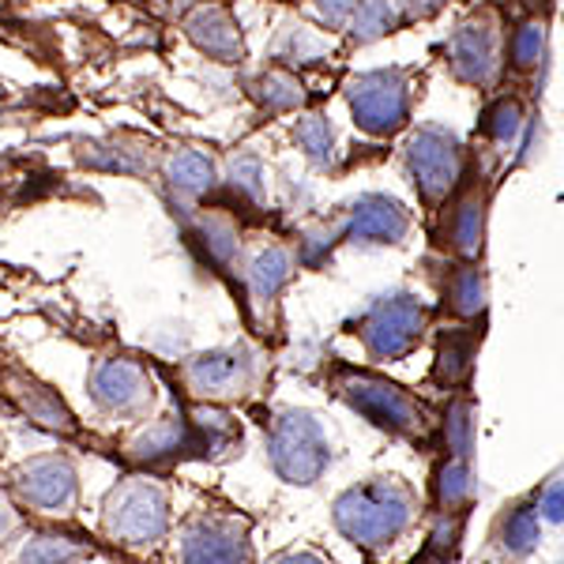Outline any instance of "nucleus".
I'll use <instances>...</instances> for the list:
<instances>
[{
    "mask_svg": "<svg viewBox=\"0 0 564 564\" xmlns=\"http://www.w3.org/2000/svg\"><path fill=\"white\" fill-rule=\"evenodd\" d=\"M290 275H294V260H290V252L279 249V245L260 249L257 257L249 260V268H245V282H249V294L257 297V302H275L282 294V286L290 282Z\"/></svg>",
    "mask_w": 564,
    "mask_h": 564,
    "instance_id": "aec40b11",
    "label": "nucleus"
},
{
    "mask_svg": "<svg viewBox=\"0 0 564 564\" xmlns=\"http://www.w3.org/2000/svg\"><path fill=\"white\" fill-rule=\"evenodd\" d=\"M470 497H475V475H470L467 459L452 456L436 470V500L444 512H459L463 505H470Z\"/></svg>",
    "mask_w": 564,
    "mask_h": 564,
    "instance_id": "cd10ccee",
    "label": "nucleus"
},
{
    "mask_svg": "<svg viewBox=\"0 0 564 564\" xmlns=\"http://www.w3.org/2000/svg\"><path fill=\"white\" fill-rule=\"evenodd\" d=\"M181 31H185V39L193 42L207 61H215V65H238V61H245L241 26L234 20L230 8L218 4V0L196 4L193 12L181 20Z\"/></svg>",
    "mask_w": 564,
    "mask_h": 564,
    "instance_id": "4468645a",
    "label": "nucleus"
},
{
    "mask_svg": "<svg viewBox=\"0 0 564 564\" xmlns=\"http://www.w3.org/2000/svg\"><path fill=\"white\" fill-rule=\"evenodd\" d=\"M294 143L302 148L305 162L316 170H332L335 166V124L332 117L313 109V113H302V121L294 124Z\"/></svg>",
    "mask_w": 564,
    "mask_h": 564,
    "instance_id": "4be33fe9",
    "label": "nucleus"
},
{
    "mask_svg": "<svg viewBox=\"0 0 564 564\" xmlns=\"http://www.w3.org/2000/svg\"><path fill=\"white\" fill-rule=\"evenodd\" d=\"M470 361H475V335H444L441 350H436V380L448 388L459 384V380H467Z\"/></svg>",
    "mask_w": 564,
    "mask_h": 564,
    "instance_id": "bb28decb",
    "label": "nucleus"
},
{
    "mask_svg": "<svg viewBox=\"0 0 564 564\" xmlns=\"http://www.w3.org/2000/svg\"><path fill=\"white\" fill-rule=\"evenodd\" d=\"M129 456H132V463H140V467H162V463L199 456L193 417L170 414V417H159V422L143 425V430L132 436Z\"/></svg>",
    "mask_w": 564,
    "mask_h": 564,
    "instance_id": "2eb2a0df",
    "label": "nucleus"
},
{
    "mask_svg": "<svg viewBox=\"0 0 564 564\" xmlns=\"http://www.w3.org/2000/svg\"><path fill=\"white\" fill-rule=\"evenodd\" d=\"M102 527L113 542L143 550L170 527V494L154 478H124L106 494Z\"/></svg>",
    "mask_w": 564,
    "mask_h": 564,
    "instance_id": "7ed1b4c3",
    "label": "nucleus"
},
{
    "mask_svg": "<svg viewBox=\"0 0 564 564\" xmlns=\"http://www.w3.org/2000/svg\"><path fill=\"white\" fill-rule=\"evenodd\" d=\"M481 234H486V204L478 196L459 199L448 218V245L459 257H478Z\"/></svg>",
    "mask_w": 564,
    "mask_h": 564,
    "instance_id": "b1692460",
    "label": "nucleus"
},
{
    "mask_svg": "<svg viewBox=\"0 0 564 564\" xmlns=\"http://www.w3.org/2000/svg\"><path fill=\"white\" fill-rule=\"evenodd\" d=\"M87 553V545L68 534H31L15 553V564H79Z\"/></svg>",
    "mask_w": 564,
    "mask_h": 564,
    "instance_id": "393cba45",
    "label": "nucleus"
},
{
    "mask_svg": "<svg viewBox=\"0 0 564 564\" xmlns=\"http://www.w3.org/2000/svg\"><path fill=\"white\" fill-rule=\"evenodd\" d=\"M539 512H542L550 523H561V520H564V481H553V486L545 489Z\"/></svg>",
    "mask_w": 564,
    "mask_h": 564,
    "instance_id": "e433bc0d",
    "label": "nucleus"
},
{
    "mask_svg": "<svg viewBox=\"0 0 564 564\" xmlns=\"http://www.w3.org/2000/svg\"><path fill=\"white\" fill-rule=\"evenodd\" d=\"M448 68L452 76L470 87H489L500 68V31L494 15H470L452 31L448 45Z\"/></svg>",
    "mask_w": 564,
    "mask_h": 564,
    "instance_id": "9b49d317",
    "label": "nucleus"
},
{
    "mask_svg": "<svg viewBox=\"0 0 564 564\" xmlns=\"http://www.w3.org/2000/svg\"><path fill=\"white\" fill-rule=\"evenodd\" d=\"M15 527H20V512L12 508V500L0 494V542H8V534H12Z\"/></svg>",
    "mask_w": 564,
    "mask_h": 564,
    "instance_id": "58836bf2",
    "label": "nucleus"
},
{
    "mask_svg": "<svg viewBox=\"0 0 564 564\" xmlns=\"http://www.w3.org/2000/svg\"><path fill=\"white\" fill-rule=\"evenodd\" d=\"M448 305L456 308V316L470 321L486 308V275L478 268H459L448 282Z\"/></svg>",
    "mask_w": 564,
    "mask_h": 564,
    "instance_id": "c756f323",
    "label": "nucleus"
},
{
    "mask_svg": "<svg viewBox=\"0 0 564 564\" xmlns=\"http://www.w3.org/2000/svg\"><path fill=\"white\" fill-rule=\"evenodd\" d=\"M12 395L34 425H42V430H50V433H76V417L68 414L65 399L53 388L39 384V380H26V377H12Z\"/></svg>",
    "mask_w": 564,
    "mask_h": 564,
    "instance_id": "a211bd4d",
    "label": "nucleus"
},
{
    "mask_svg": "<svg viewBox=\"0 0 564 564\" xmlns=\"http://www.w3.org/2000/svg\"><path fill=\"white\" fill-rule=\"evenodd\" d=\"M308 4L316 8V15H321L324 26H347L358 0H308Z\"/></svg>",
    "mask_w": 564,
    "mask_h": 564,
    "instance_id": "c9c22d12",
    "label": "nucleus"
},
{
    "mask_svg": "<svg viewBox=\"0 0 564 564\" xmlns=\"http://www.w3.org/2000/svg\"><path fill=\"white\" fill-rule=\"evenodd\" d=\"M361 343L377 361L406 358L425 335V305L406 290L384 294L366 305L361 313Z\"/></svg>",
    "mask_w": 564,
    "mask_h": 564,
    "instance_id": "423d86ee",
    "label": "nucleus"
},
{
    "mask_svg": "<svg viewBox=\"0 0 564 564\" xmlns=\"http://www.w3.org/2000/svg\"><path fill=\"white\" fill-rule=\"evenodd\" d=\"M12 494L23 500L26 508H39L50 516H68L79 500V475L76 463L68 456H34L26 459L12 478Z\"/></svg>",
    "mask_w": 564,
    "mask_h": 564,
    "instance_id": "1a4fd4ad",
    "label": "nucleus"
},
{
    "mask_svg": "<svg viewBox=\"0 0 564 564\" xmlns=\"http://www.w3.org/2000/svg\"><path fill=\"white\" fill-rule=\"evenodd\" d=\"M257 361L245 347H218L185 361L181 380L196 399H238L252 388Z\"/></svg>",
    "mask_w": 564,
    "mask_h": 564,
    "instance_id": "9d476101",
    "label": "nucleus"
},
{
    "mask_svg": "<svg viewBox=\"0 0 564 564\" xmlns=\"http://www.w3.org/2000/svg\"><path fill=\"white\" fill-rule=\"evenodd\" d=\"M339 230L350 245H403L411 234V212L395 196L366 193L343 212Z\"/></svg>",
    "mask_w": 564,
    "mask_h": 564,
    "instance_id": "ddd939ff",
    "label": "nucleus"
},
{
    "mask_svg": "<svg viewBox=\"0 0 564 564\" xmlns=\"http://www.w3.org/2000/svg\"><path fill=\"white\" fill-rule=\"evenodd\" d=\"M475 403L470 399H456L444 414V441H448V452L456 459H470L475 452Z\"/></svg>",
    "mask_w": 564,
    "mask_h": 564,
    "instance_id": "7c9ffc66",
    "label": "nucleus"
},
{
    "mask_svg": "<svg viewBox=\"0 0 564 564\" xmlns=\"http://www.w3.org/2000/svg\"><path fill=\"white\" fill-rule=\"evenodd\" d=\"M545 50V23L531 20L512 34V65L516 68H534L542 61Z\"/></svg>",
    "mask_w": 564,
    "mask_h": 564,
    "instance_id": "f704fd0d",
    "label": "nucleus"
},
{
    "mask_svg": "<svg viewBox=\"0 0 564 564\" xmlns=\"http://www.w3.org/2000/svg\"><path fill=\"white\" fill-rule=\"evenodd\" d=\"M523 106L516 102V98H500V102L489 106L486 121H481V129H486V135L494 143H500V148H512L516 140H520L523 132Z\"/></svg>",
    "mask_w": 564,
    "mask_h": 564,
    "instance_id": "2f4dec72",
    "label": "nucleus"
},
{
    "mask_svg": "<svg viewBox=\"0 0 564 564\" xmlns=\"http://www.w3.org/2000/svg\"><path fill=\"white\" fill-rule=\"evenodd\" d=\"M414 494L399 478H372L339 494L332 516L339 534L361 550H388L414 523Z\"/></svg>",
    "mask_w": 564,
    "mask_h": 564,
    "instance_id": "f257e3e1",
    "label": "nucleus"
},
{
    "mask_svg": "<svg viewBox=\"0 0 564 564\" xmlns=\"http://www.w3.org/2000/svg\"><path fill=\"white\" fill-rule=\"evenodd\" d=\"M87 395L102 414L143 417L154 403L151 372L132 358H102L87 377Z\"/></svg>",
    "mask_w": 564,
    "mask_h": 564,
    "instance_id": "6e6552de",
    "label": "nucleus"
},
{
    "mask_svg": "<svg viewBox=\"0 0 564 564\" xmlns=\"http://www.w3.org/2000/svg\"><path fill=\"white\" fill-rule=\"evenodd\" d=\"M339 399L350 406L354 414H361L366 422L380 425V430H388L395 436L425 433L422 403L384 377H372V372H343Z\"/></svg>",
    "mask_w": 564,
    "mask_h": 564,
    "instance_id": "39448f33",
    "label": "nucleus"
},
{
    "mask_svg": "<svg viewBox=\"0 0 564 564\" xmlns=\"http://www.w3.org/2000/svg\"><path fill=\"white\" fill-rule=\"evenodd\" d=\"M159 174H162V181H166L170 196L185 199V204H193V199H204L218 185L215 159L207 151H199V148H174V151H166Z\"/></svg>",
    "mask_w": 564,
    "mask_h": 564,
    "instance_id": "dca6fc26",
    "label": "nucleus"
},
{
    "mask_svg": "<svg viewBox=\"0 0 564 564\" xmlns=\"http://www.w3.org/2000/svg\"><path fill=\"white\" fill-rule=\"evenodd\" d=\"M425 564H430V561H425Z\"/></svg>",
    "mask_w": 564,
    "mask_h": 564,
    "instance_id": "a19ab883",
    "label": "nucleus"
},
{
    "mask_svg": "<svg viewBox=\"0 0 564 564\" xmlns=\"http://www.w3.org/2000/svg\"><path fill=\"white\" fill-rule=\"evenodd\" d=\"M339 241H343L339 223H335V226H313V230L302 234V249H297V257H302L305 268H321V263L335 252V245H339Z\"/></svg>",
    "mask_w": 564,
    "mask_h": 564,
    "instance_id": "72a5a7b5",
    "label": "nucleus"
},
{
    "mask_svg": "<svg viewBox=\"0 0 564 564\" xmlns=\"http://www.w3.org/2000/svg\"><path fill=\"white\" fill-rule=\"evenodd\" d=\"M332 57V42L324 39L316 26L308 23H286L275 39V61L286 68H302V65H321Z\"/></svg>",
    "mask_w": 564,
    "mask_h": 564,
    "instance_id": "412c9836",
    "label": "nucleus"
},
{
    "mask_svg": "<svg viewBox=\"0 0 564 564\" xmlns=\"http://www.w3.org/2000/svg\"><path fill=\"white\" fill-rule=\"evenodd\" d=\"M271 564H332V561H324L321 553H308V550H290V553H279Z\"/></svg>",
    "mask_w": 564,
    "mask_h": 564,
    "instance_id": "ea45409f",
    "label": "nucleus"
},
{
    "mask_svg": "<svg viewBox=\"0 0 564 564\" xmlns=\"http://www.w3.org/2000/svg\"><path fill=\"white\" fill-rule=\"evenodd\" d=\"M226 185H230V193L241 199V204H263V162L257 154L241 151L230 159V166H226Z\"/></svg>",
    "mask_w": 564,
    "mask_h": 564,
    "instance_id": "c85d7f7f",
    "label": "nucleus"
},
{
    "mask_svg": "<svg viewBox=\"0 0 564 564\" xmlns=\"http://www.w3.org/2000/svg\"><path fill=\"white\" fill-rule=\"evenodd\" d=\"M79 162L90 170H102V174H129V177H143L154 170L151 151L143 148L140 140H132V135H113V140L87 143V148L79 151Z\"/></svg>",
    "mask_w": 564,
    "mask_h": 564,
    "instance_id": "f3484780",
    "label": "nucleus"
},
{
    "mask_svg": "<svg viewBox=\"0 0 564 564\" xmlns=\"http://www.w3.org/2000/svg\"><path fill=\"white\" fill-rule=\"evenodd\" d=\"M249 95L263 113H294V109L305 106L308 90L286 65H275V68H263L260 76L252 79Z\"/></svg>",
    "mask_w": 564,
    "mask_h": 564,
    "instance_id": "6ab92c4d",
    "label": "nucleus"
},
{
    "mask_svg": "<svg viewBox=\"0 0 564 564\" xmlns=\"http://www.w3.org/2000/svg\"><path fill=\"white\" fill-rule=\"evenodd\" d=\"M268 463L290 486H316L332 467V441L316 414L282 406L268 417Z\"/></svg>",
    "mask_w": 564,
    "mask_h": 564,
    "instance_id": "f03ea898",
    "label": "nucleus"
},
{
    "mask_svg": "<svg viewBox=\"0 0 564 564\" xmlns=\"http://www.w3.org/2000/svg\"><path fill=\"white\" fill-rule=\"evenodd\" d=\"M399 26V8L395 0H358L347 20L350 42L354 45H372L380 39H388Z\"/></svg>",
    "mask_w": 564,
    "mask_h": 564,
    "instance_id": "5701e85b",
    "label": "nucleus"
},
{
    "mask_svg": "<svg viewBox=\"0 0 564 564\" xmlns=\"http://www.w3.org/2000/svg\"><path fill=\"white\" fill-rule=\"evenodd\" d=\"M181 564H252L249 531L226 516H196L181 527Z\"/></svg>",
    "mask_w": 564,
    "mask_h": 564,
    "instance_id": "f8f14e48",
    "label": "nucleus"
},
{
    "mask_svg": "<svg viewBox=\"0 0 564 564\" xmlns=\"http://www.w3.org/2000/svg\"><path fill=\"white\" fill-rule=\"evenodd\" d=\"M406 170L425 204H441L444 196L456 193L463 177V143L459 135L444 124H422L406 140Z\"/></svg>",
    "mask_w": 564,
    "mask_h": 564,
    "instance_id": "0eeeda50",
    "label": "nucleus"
},
{
    "mask_svg": "<svg viewBox=\"0 0 564 564\" xmlns=\"http://www.w3.org/2000/svg\"><path fill=\"white\" fill-rule=\"evenodd\" d=\"M347 102L354 124L369 135H395L411 121V72L406 68H372L347 84Z\"/></svg>",
    "mask_w": 564,
    "mask_h": 564,
    "instance_id": "20e7f679",
    "label": "nucleus"
},
{
    "mask_svg": "<svg viewBox=\"0 0 564 564\" xmlns=\"http://www.w3.org/2000/svg\"><path fill=\"white\" fill-rule=\"evenodd\" d=\"M193 241L207 252V260L218 263V268H226V263L238 257V249H241L238 226H234L226 215H199Z\"/></svg>",
    "mask_w": 564,
    "mask_h": 564,
    "instance_id": "a878e982",
    "label": "nucleus"
},
{
    "mask_svg": "<svg viewBox=\"0 0 564 564\" xmlns=\"http://www.w3.org/2000/svg\"><path fill=\"white\" fill-rule=\"evenodd\" d=\"M444 4H448V0H399L406 20H430V15L441 12Z\"/></svg>",
    "mask_w": 564,
    "mask_h": 564,
    "instance_id": "4c0bfd02",
    "label": "nucleus"
},
{
    "mask_svg": "<svg viewBox=\"0 0 564 564\" xmlns=\"http://www.w3.org/2000/svg\"><path fill=\"white\" fill-rule=\"evenodd\" d=\"M539 534H542L539 512H534V508H516V512H508L500 542H505V550L512 553V557H527V553L539 545Z\"/></svg>",
    "mask_w": 564,
    "mask_h": 564,
    "instance_id": "473e14b6",
    "label": "nucleus"
}]
</instances>
